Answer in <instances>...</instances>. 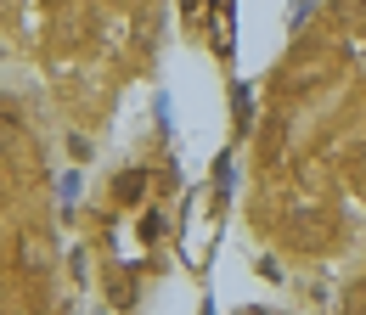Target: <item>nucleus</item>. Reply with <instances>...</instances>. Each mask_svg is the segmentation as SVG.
<instances>
[{
  "label": "nucleus",
  "mask_w": 366,
  "mask_h": 315,
  "mask_svg": "<svg viewBox=\"0 0 366 315\" xmlns=\"http://www.w3.org/2000/svg\"><path fill=\"white\" fill-rule=\"evenodd\" d=\"M119 197H141V175H124V180H119Z\"/></svg>",
  "instance_id": "nucleus-1"
}]
</instances>
